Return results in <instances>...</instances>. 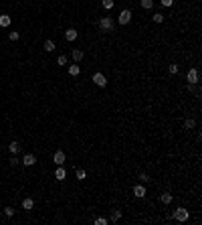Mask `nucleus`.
<instances>
[{"label":"nucleus","instance_id":"obj_1","mask_svg":"<svg viewBox=\"0 0 202 225\" xmlns=\"http://www.w3.org/2000/svg\"><path fill=\"white\" fill-rule=\"evenodd\" d=\"M97 26H99L103 33H111V30L115 29V22H113V18H111V16H103V18L97 22Z\"/></svg>","mask_w":202,"mask_h":225},{"label":"nucleus","instance_id":"obj_2","mask_svg":"<svg viewBox=\"0 0 202 225\" xmlns=\"http://www.w3.org/2000/svg\"><path fill=\"white\" fill-rule=\"evenodd\" d=\"M174 219L180 221V223H184V221H188V217H190V213H188V209H184V207H178V209L174 211Z\"/></svg>","mask_w":202,"mask_h":225},{"label":"nucleus","instance_id":"obj_3","mask_svg":"<svg viewBox=\"0 0 202 225\" xmlns=\"http://www.w3.org/2000/svg\"><path fill=\"white\" fill-rule=\"evenodd\" d=\"M186 79H188V83L196 85L198 81H200V71H198V69H190V71H188V75H186Z\"/></svg>","mask_w":202,"mask_h":225},{"label":"nucleus","instance_id":"obj_4","mask_svg":"<svg viewBox=\"0 0 202 225\" xmlns=\"http://www.w3.org/2000/svg\"><path fill=\"white\" fill-rule=\"evenodd\" d=\"M131 20V10H121L119 12V18H117V22L119 25H127Z\"/></svg>","mask_w":202,"mask_h":225},{"label":"nucleus","instance_id":"obj_5","mask_svg":"<svg viewBox=\"0 0 202 225\" xmlns=\"http://www.w3.org/2000/svg\"><path fill=\"white\" fill-rule=\"evenodd\" d=\"M20 162H22L24 167H34V164H37V156H34V154H24Z\"/></svg>","mask_w":202,"mask_h":225},{"label":"nucleus","instance_id":"obj_6","mask_svg":"<svg viewBox=\"0 0 202 225\" xmlns=\"http://www.w3.org/2000/svg\"><path fill=\"white\" fill-rule=\"evenodd\" d=\"M93 83L99 85V87H105V85H107L105 75H103V73H95V75H93Z\"/></svg>","mask_w":202,"mask_h":225},{"label":"nucleus","instance_id":"obj_7","mask_svg":"<svg viewBox=\"0 0 202 225\" xmlns=\"http://www.w3.org/2000/svg\"><path fill=\"white\" fill-rule=\"evenodd\" d=\"M53 162L57 164V167H61L63 162H65V152H63V150H57V152H55V156H53Z\"/></svg>","mask_w":202,"mask_h":225},{"label":"nucleus","instance_id":"obj_8","mask_svg":"<svg viewBox=\"0 0 202 225\" xmlns=\"http://www.w3.org/2000/svg\"><path fill=\"white\" fill-rule=\"evenodd\" d=\"M134 197H138V199H144V197H146V187H144V185H135V187H134Z\"/></svg>","mask_w":202,"mask_h":225},{"label":"nucleus","instance_id":"obj_9","mask_svg":"<svg viewBox=\"0 0 202 225\" xmlns=\"http://www.w3.org/2000/svg\"><path fill=\"white\" fill-rule=\"evenodd\" d=\"M65 39L67 41H75L77 39V29H67L65 30Z\"/></svg>","mask_w":202,"mask_h":225},{"label":"nucleus","instance_id":"obj_10","mask_svg":"<svg viewBox=\"0 0 202 225\" xmlns=\"http://www.w3.org/2000/svg\"><path fill=\"white\" fill-rule=\"evenodd\" d=\"M67 176V172H65V168H63V164L61 167H57V171H55V179H59V181H63Z\"/></svg>","mask_w":202,"mask_h":225},{"label":"nucleus","instance_id":"obj_11","mask_svg":"<svg viewBox=\"0 0 202 225\" xmlns=\"http://www.w3.org/2000/svg\"><path fill=\"white\" fill-rule=\"evenodd\" d=\"M79 73H81V67H79L77 63H75V65H69V75H73V77H77Z\"/></svg>","mask_w":202,"mask_h":225},{"label":"nucleus","instance_id":"obj_12","mask_svg":"<svg viewBox=\"0 0 202 225\" xmlns=\"http://www.w3.org/2000/svg\"><path fill=\"white\" fill-rule=\"evenodd\" d=\"M8 150H10V154H18V152H20V144H18V142H10Z\"/></svg>","mask_w":202,"mask_h":225},{"label":"nucleus","instance_id":"obj_13","mask_svg":"<svg viewBox=\"0 0 202 225\" xmlns=\"http://www.w3.org/2000/svg\"><path fill=\"white\" fill-rule=\"evenodd\" d=\"M71 57L75 59V63H79V61H81L83 57H85V55H83V51H79V49H73V53H71Z\"/></svg>","mask_w":202,"mask_h":225},{"label":"nucleus","instance_id":"obj_14","mask_svg":"<svg viewBox=\"0 0 202 225\" xmlns=\"http://www.w3.org/2000/svg\"><path fill=\"white\" fill-rule=\"evenodd\" d=\"M172 199H174V197L170 195V193H162V197H160V201H162L164 205H170V203H172Z\"/></svg>","mask_w":202,"mask_h":225},{"label":"nucleus","instance_id":"obj_15","mask_svg":"<svg viewBox=\"0 0 202 225\" xmlns=\"http://www.w3.org/2000/svg\"><path fill=\"white\" fill-rule=\"evenodd\" d=\"M119 219H121V211L119 209H113V211H111V221H113V223H117Z\"/></svg>","mask_w":202,"mask_h":225},{"label":"nucleus","instance_id":"obj_16","mask_svg":"<svg viewBox=\"0 0 202 225\" xmlns=\"http://www.w3.org/2000/svg\"><path fill=\"white\" fill-rule=\"evenodd\" d=\"M33 207H34V201H33V199H24V201H22V209L30 211Z\"/></svg>","mask_w":202,"mask_h":225},{"label":"nucleus","instance_id":"obj_17","mask_svg":"<svg viewBox=\"0 0 202 225\" xmlns=\"http://www.w3.org/2000/svg\"><path fill=\"white\" fill-rule=\"evenodd\" d=\"M45 51H47V53H51V51H55V43L51 39L49 41H45Z\"/></svg>","mask_w":202,"mask_h":225},{"label":"nucleus","instance_id":"obj_18","mask_svg":"<svg viewBox=\"0 0 202 225\" xmlns=\"http://www.w3.org/2000/svg\"><path fill=\"white\" fill-rule=\"evenodd\" d=\"M10 25V16L8 14H2L0 16V26H8Z\"/></svg>","mask_w":202,"mask_h":225},{"label":"nucleus","instance_id":"obj_19","mask_svg":"<svg viewBox=\"0 0 202 225\" xmlns=\"http://www.w3.org/2000/svg\"><path fill=\"white\" fill-rule=\"evenodd\" d=\"M101 4H103V8L111 10V8H113V4H115V0H101Z\"/></svg>","mask_w":202,"mask_h":225},{"label":"nucleus","instance_id":"obj_20","mask_svg":"<svg viewBox=\"0 0 202 225\" xmlns=\"http://www.w3.org/2000/svg\"><path fill=\"white\" fill-rule=\"evenodd\" d=\"M154 6V0H142V8H146V10H150Z\"/></svg>","mask_w":202,"mask_h":225},{"label":"nucleus","instance_id":"obj_21","mask_svg":"<svg viewBox=\"0 0 202 225\" xmlns=\"http://www.w3.org/2000/svg\"><path fill=\"white\" fill-rule=\"evenodd\" d=\"M194 126H196V122H194V120H186V122H184V128H186V130H192Z\"/></svg>","mask_w":202,"mask_h":225},{"label":"nucleus","instance_id":"obj_22","mask_svg":"<svg viewBox=\"0 0 202 225\" xmlns=\"http://www.w3.org/2000/svg\"><path fill=\"white\" fill-rule=\"evenodd\" d=\"M75 175H77V179H79V181H83V179L87 176V172L83 171V168H79V171H75Z\"/></svg>","mask_w":202,"mask_h":225},{"label":"nucleus","instance_id":"obj_23","mask_svg":"<svg viewBox=\"0 0 202 225\" xmlns=\"http://www.w3.org/2000/svg\"><path fill=\"white\" fill-rule=\"evenodd\" d=\"M178 65H176V63H172V65H170V67H168V71H170V73H172V75H176V73H178Z\"/></svg>","mask_w":202,"mask_h":225},{"label":"nucleus","instance_id":"obj_24","mask_svg":"<svg viewBox=\"0 0 202 225\" xmlns=\"http://www.w3.org/2000/svg\"><path fill=\"white\" fill-rule=\"evenodd\" d=\"M152 20H154V22H162V20H164V14H160V12H156V14L152 16Z\"/></svg>","mask_w":202,"mask_h":225},{"label":"nucleus","instance_id":"obj_25","mask_svg":"<svg viewBox=\"0 0 202 225\" xmlns=\"http://www.w3.org/2000/svg\"><path fill=\"white\" fill-rule=\"evenodd\" d=\"M95 225H107V219H105V217H97V219H95Z\"/></svg>","mask_w":202,"mask_h":225},{"label":"nucleus","instance_id":"obj_26","mask_svg":"<svg viewBox=\"0 0 202 225\" xmlns=\"http://www.w3.org/2000/svg\"><path fill=\"white\" fill-rule=\"evenodd\" d=\"M57 63L59 65H67V55H61V57L57 59Z\"/></svg>","mask_w":202,"mask_h":225},{"label":"nucleus","instance_id":"obj_27","mask_svg":"<svg viewBox=\"0 0 202 225\" xmlns=\"http://www.w3.org/2000/svg\"><path fill=\"white\" fill-rule=\"evenodd\" d=\"M4 215L6 217H12V215H14V209H12V207H6V209H4Z\"/></svg>","mask_w":202,"mask_h":225},{"label":"nucleus","instance_id":"obj_28","mask_svg":"<svg viewBox=\"0 0 202 225\" xmlns=\"http://www.w3.org/2000/svg\"><path fill=\"white\" fill-rule=\"evenodd\" d=\"M18 37H20V34L14 33V30H12V33H8V39H10V41H18Z\"/></svg>","mask_w":202,"mask_h":225},{"label":"nucleus","instance_id":"obj_29","mask_svg":"<svg viewBox=\"0 0 202 225\" xmlns=\"http://www.w3.org/2000/svg\"><path fill=\"white\" fill-rule=\"evenodd\" d=\"M18 162H20V160H18V158L14 156V154H12V156H10V164H12V167H16V164H18Z\"/></svg>","mask_w":202,"mask_h":225},{"label":"nucleus","instance_id":"obj_30","mask_svg":"<svg viewBox=\"0 0 202 225\" xmlns=\"http://www.w3.org/2000/svg\"><path fill=\"white\" fill-rule=\"evenodd\" d=\"M140 179H142V183H148V181H150V176L146 175V172H142V175H140Z\"/></svg>","mask_w":202,"mask_h":225},{"label":"nucleus","instance_id":"obj_31","mask_svg":"<svg viewBox=\"0 0 202 225\" xmlns=\"http://www.w3.org/2000/svg\"><path fill=\"white\" fill-rule=\"evenodd\" d=\"M160 2H162L164 6H172L174 4V0H160Z\"/></svg>","mask_w":202,"mask_h":225}]
</instances>
